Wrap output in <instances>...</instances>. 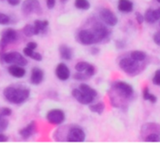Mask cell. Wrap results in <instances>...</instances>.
I'll return each instance as SVG.
<instances>
[{
    "label": "cell",
    "instance_id": "cell-1",
    "mask_svg": "<svg viewBox=\"0 0 160 153\" xmlns=\"http://www.w3.org/2000/svg\"><path fill=\"white\" fill-rule=\"evenodd\" d=\"M4 97L11 104L21 105L24 103L30 95L28 88L22 85H10L4 89Z\"/></svg>",
    "mask_w": 160,
    "mask_h": 153
},
{
    "label": "cell",
    "instance_id": "cell-2",
    "mask_svg": "<svg viewBox=\"0 0 160 153\" xmlns=\"http://www.w3.org/2000/svg\"><path fill=\"white\" fill-rule=\"evenodd\" d=\"M0 61L6 64L17 65L21 66H25L27 65V60L18 51H10L0 53Z\"/></svg>",
    "mask_w": 160,
    "mask_h": 153
},
{
    "label": "cell",
    "instance_id": "cell-3",
    "mask_svg": "<svg viewBox=\"0 0 160 153\" xmlns=\"http://www.w3.org/2000/svg\"><path fill=\"white\" fill-rule=\"evenodd\" d=\"M119 67L125 73H127L128 75H134L138 72L140 65H139V62L135 61L131 57H125L120 60Z\"/></svg>",
    "mask_w": 160,
    "mask_h": 153
},
{
    "label": "cell",
    "instance_id": "cell-4",
    "mask_svg": "<svg viewBox=\"0 0 160 153\" xmlns=\"http://www.w3.org/2000/svg\"><path fill=\"white\" fill-rule=\"evenodd\" d=\"M77 40L82 45H94L98 43V40H97V37L93 29L92 30H89V29L81 30L77 35Z\"/></svg>",
    "mask_w": 160,
    "mask_h": 153
},
{
    "label": "cell",
    "instance_id": "cell-5",
    "mask_svg": "<svg viewBox=\"0 0 160 153\" xmlns=\"http://www.w3.org/2000/svg\"><path fill=\"white\" fill-rule=\"evenodd\" d=\"M18 39V34L17 32L12 28H8L4 30L1 34V39H0V49L3 50L7 47L8 44L13 43Z\"/></svg>",
    "mask_w": 160,
    "mask_h": 153
},
{
    "label": "cell",
    "instance_id": "cell-6",
    "mask_svg": "<svg viewBox=\"0 0 160 153\" xmlns=\"http://www.w3.org/2000/svg\"><path fill=\"white\" fill-rule=\"evenodd\" d=\"M22 11L25 15L32 13L39 14L41 12V7L38 0H24L22 4Z\"/></svg>",
    "mask_w": 160,
    "mask_h": 153
},
{
    "label": "cell",
    "instance_id": "cell-7",
    "mask_svg": "<svg viewBox=\"0 0 160 153\" xmlns=\"http://www.w3.org/2000/svg\"><path fill=\"white\" fill-rule=\"evenodd\" d=\"M113 87L116 90V92L122 97L130 98L134 93L133 87L130 84H128V82H125V81H116V82H114Z\"/></svg>",
    "mask_w": 160,
    "mask_h": 153
},
{
    "label": "cell",
    "instance_id": "cell-8",
    "mask_svg": "<svg viewBox=\"0 0 160 153\" xmlns=\"http://www.w3.org/2000/svg\"><path fill=\"white\" fill-rule=\"evenodd\" d=\"M99 17L103 21V22L108 26H115L118 23L117 16L109 8H102L99 11Z\"/></svg>",
    "mask_w": 160,
    "mask_h": 153
},
{
    "label": "cell",
    "instance_id": "cell-9",
    "mask_svg": "<svg viewBox=\"0 0 160 153\" xmlns=\"http://www.w3.org/2000/svg\"><path fill=\"white\" fill-rule=\"evenodd\" d=\"M46 118L50 123L54 125H59L65 122L66 116H65V112L61 109H52L47 113Z\"/></svg>",
    "mask_w": 160,
    "mask_h": 153
},
{
    "label": "cell",
    "instance_id": "cell-10",
    "mask_svg": "<svg viewBox=\"0 0 160 153\" xmlns=\"http://www.w3.org/2000/svg\"><path fill=\"white\" fill-rule=\"evenodd\" d=\"M85 133L81 127H72L69 129L67 141L68 142H83L85 140Z\"/></svg>",
    "mask_w": 160,
    "mask_h": 153
},
{
    "label": "cell",
    "instance_id": "cell-11",
    "mask_svg": "<svg viewBox=\"0 0 160 153\" xmlns=\"http://www.w3.org/2000/svg\"><path fill=\"white\" fill-rule=\"evenodd\" d=\"M72 96L81 104L82 105H90L94 102V100L96 99L95 97L86 94L85 93H83L82 91H81L79 88L78 89H73L72 90Z\"/></svg>",
    "mask_w": 160,
    "mask_h": 153
},
{
    "label": "cell",
    "instance_id": "cell-12",
    "mask_svg": "<svg viewBox=\"0 0 160 153\" xmlns=\"http://www.w3.org/2000/svg\"><path fill=\"white\" fill-rule=\"evenodd\" d=\"M55 75H56L57 79L62 80V81L68 80L70 77L69 68L68 67V65L66 64L60 63L57 65V66L55 68Z\"/></svg>",
    "mask_w": 160,
    "mask_h": 153
},
{
    "label": "cell",
    "instance_id": "cell-13",
    "mask_svg": "<svg viewBox=\"0 0 160 153\" xmlns=\"http://www.w3.org/2000/svg\"><path fill=\"white\" fill-rule=\"evenodd\" d=\"M36 130H37V124L33 121L29 124H27L24 128L21 129L19 131V135L23 139H28L29 137H31L36 133Z\"/></svg>",
    "mask_w": 160,
    "mask_h": 153
},
{
    "label": "cell",
    "instance_id": "cell-14",
    "mask_svg": "<svg viewBox=\"0 0 160 153\" xmlns=\"http://www.w3.org/2000/svg\"><path fill=\"white\" fill-rule=\"evenodd\" d=\"M144 20L148 23H155L156 22L160 21V9L159 7L153 9L148 8L144 14Z\"/></svg>",
    "mask_w": 160,
    "mask_h": 153
},
{
    "label": "cell",
    "instance_id": "cell-15",
    "mask_svg": "<svg viewBox=\"0 0 160 153\" xmlns=\"http://www.w3.org/2000/svg\"><path fill=\"white\" fill-rule=\"evenodd\" d=\"M93 31L96 35V37H97V40H98V43L103 41L105 38L108 37L109 36V30L107 29L106 26L104 25H101V24H98L96 25L94 28H93Z\"/></svg>",
    "mask_w": 160,
    "mask_h": 153
},
{
    "label": "cell",
    "instance_id": "cell-16",
    "mask_svg": "<svg viewBox=\"0 0 160 153\" xmlns=\"http://www.w3.org/2000/svg\"><path fill=\"white\" fill-rule=\"evenodd\" d=\"M44 79V73L39 67H34L31 71L30 82L33 85H39Z\"/></svg>",
    "mask_w": 160,
    "mask_h": 153
},
{
    "label": "cell",
    "instance_id": "cell-17",
    "mask_svg": "<svg viewBox=\"0 0 160 153\" xmlns=\"http://www.w3.org/2000/svg\"><path fill=\"white\" fill-rule=\"evenodd\" d=\"M8 72L14 78L16 79H22L25 76L26 71L23 68V66L21 65H11L8 68Z\"/></svg>",
    "mask_w": 160,
    "mask_h": 153
},
{
    "label": "cell",
    "instance_id": "cell-18",
    "mask_svg": "<svg viewBox=\"0 0 160 153\" xmlns=\"http://www.w3.org/2000/svg\"><path fill=\"white\" fill-rule=\"evenodd\" d=\"M134 5L131 0H119L118 1V9L124 13H129L133 11Z\"/></svg>",
    "mask_w": 160,
    "mask_h": 153
},
{
    "label": "cell",
    "instance_id": "cell-19",
    "mask_svg": "<svg viewBox=\"0 0 160 153\" xmlns=\"http://www.w3.org/2000/svg\"><path fill=\"white\" fill-rule=\"evenodd\" d=\"M34 26L36 30V35H39L41 33H45L49 26V22L47 20H36L34 22Z\"/></svg>",
    "mask_w": 160,
    "mask_h": 153
},
{
    "label": "cell",
    "instance_id": "cell-20",
    "mask_svg": "<svg viewBox=\"0 0 160 153\" xmlns=\"http://www.w3.org/2000/svg\"><path fill=\"white\" fill-rule=\"evenodd\" d=\"M59 53H60L61 58L66 61H70L73 57L72 50L67 45H61L59 47Z\"/></svg>",
    "mask_w": 160,
    "mask_h": 153
},
{
    "label": "cell",
    "instance_id": "cell-21",
    "mask_svg": "<svg viewBox=\"0 0 160 153\" xmlns=\"http://www.w3.org/2000/svg\"><path fill=\"white\" fill-rule=\"evenodd\" d=\"M22 51H23V54H24L25 56H27V57H29V58H31V59L37 61V62L42 61V55H41L40 53H38V52L34 51V50L29 49L28 47L24 48Z\"/></svg>",
    "mask_w": 160,
    "mask_h": 153
},
{
    "label": "cell",
    "instance_id": "cell-22",
    "mask_svg": "<svg viewBox=\"0 0 160 153\" xmlns=\"http://www.w3.org/2000/svg\"><path fill=\"white\" fill-rule=\"evenodd\" d=\"M142 96H143V99H144V100L149 101V102H151L152 104H155V103H157V101H158V97H157L155 94H153V93H150L148 87H145V88L143 89V91H142Z\"/></svg>",
    "mask_w": 160,
    "mask_h": 153
},
{
    "label": "cell",
    "instance_id": "cell-23",
    "mask_svg": "<svg viewBox=\"0 0 160 153\" xmlns=\"http://www.w3.org/2000/svg\"><path fill=\"white\" fill-rule=\"evenodd\" d=\"M89 109L93 112V113H97V114H102L104 109H105V104L103 102H99L97 104H90L89 106Z\"/></svg>",
    "mask_w": 160,
    "mask_h": 153
},
{
    "label": "cell",
    "instance_id": "cell-24",
    "mask_svg": "<svg viewBox=\"0 0 160 153\" xmlns=\"http://www.w3.org/2000/svg\"><path fill=\"white\" fill-rule=\"evenodd\" d=\"M130 57L137 62H142L146 59V52L142 50H133L130 52Z\"/></svg>",
    "mask_w": 160,
    "mask_h": 153
},
{
    "label": "cell",
    "instance_id": "cell-25",
    "mask_svg": "<svg viewBox=\"0 0 160 153\" xmlns=\"http://www.w3.org/2000/svg\"><path fill=\"white\" fill-rule=\"evenodd\" d=\"M79 89H80L81 91H82L83 93H85L86 94L91 95V96H93V97H95V98L98 96V93H97V91H96L95 89L91 88L89 85H87V84H85V83L81 84V85H80V87H79Z\"/></svg>",
    "mask_w": 160,
    "mask_h": 153
},
{
    "label": "cell",
    "instance_id": "cell-26",
    "mask_svg": "<svg viewBox=\"0 0 160 153\" xmlns=\"http://www.w3.org/2000/svg\"><path fill=\"white\" fill-rule=\"evenodd\" d=\"M74 5L76 8L81 9V10H88L91 7L88 0H75Z\"/></svg>",
    "mask_w": 160,
    "mask_h": 153
},
{
    "label": "cell",
    "instance_id": "cell-27",
    "mask_svg": "<svg viewBox=\"0 0 160 153\" xmlns=\"http://www.w3.org/2000/svg\"><path fill=\"white\" fill-rule=\"evenodd\" d=\"M22 33L24 34V36L31 37L33 36H36V30H35V26L32 24H26L23 28H22Z\"/></svg>",
    "mask_w": 160,
    "mask_h": 153
},
{
    "label": "cell",
    "instance_id": "cell-28",
    "mask_svg": "<svg viewBox=\"0 0 160 153\" xmlns=\"http://www.w3.org/2000/svg\"><path fill=\"white\" fill-rule=\"evenodd\" d=\"M90 65H91V64H89V63H87V62L82 61V62H79V63L76 64L75 69H76L77 72H82V73H84V72L86 71V69L89 67Z\"/></svg>",
    "mask_w": 160,
    "mask_h": 153
},
{
    "label": "cell",
    "instance_id": "cell-29",
    "mask_svg": "<svg viewBox=\"0 0 160 153\" xmlns=\"http://www.w3.org/2000/svg\"><path fill=\"white\" fill-rule=\"evenodd\" d=\"M146 142H160V135L159 133H151L144 138Z\"/></svg>",
    "mask_w": 160,
    "mask_h": 153
},
{
    "label": "cell",
    "instance_id": "cell-30",
    "mask_svg": "<svg viewBox=\"0 0 160 153\" xmlns=\"http://www.w3.org/2000/svg\"><path fill=\"white\" fill-rule=\"evenodd\" d=\"M8 126V122L5 119L4 116H2L0 114V133H2L5 130H7Z\"/></svg>",
    "mask_w": 160,
    "mask_h": 153
},
{
    "label": "cell",
    "instance_id": "cell-31",
    "mask_svg": "<svg viewBox=\"0 0 160 153\" xmlns=\"http://www.w3.org/2000/svg\"><path fill=\"white\" fill-rule=\"evenodd\" d=\"M9 22H10L9 16L5 14V13H1L0 12V24L1 25H6V24H8Z\"/></svg>",
    "mask_w": 160,
    "mask_h": 153
},
{
    "label": "cell",
    "instance_id": "cell-32",
    "mask_svg": "<svg viewBox=\"0 0 160 153\" xmlns=\"http://www.w3.org/2000/svg\"><path fill=\"white\" fill-rule=\"evenodd\" d=\"M84 73L86 74V76H87L88 78H90V77H92V76L95 75V73H96V67H95L93 65H90L89 67L86 69V71H85Z\"/></svg>",
    "mask_w": 160,
    "mask_h": 153
},
{
    "label": "cell",
    "instance_id": "cell-33",
    "mask_svg": "<svg viewBox=\"0 0 160 153\" xmlns=\"http://www.w3.org/2000/svg\"><path fill=\"white\" fill-rule=\"evenodd\" d=\"M153 83L157 86H160V69L156 71L153 78Z\"/></svg>",
    "mask_w": 160,
    "mask_h": 153
},
{
    "label": "cell",
    "instance_id": "cell-34",
    "mask_svg": "<svg viewBox=\"0 0 160 153\" xmlns=\"http://www.w3.org/2000/svg\"><path fill=\"white\" fill-rule=\"evenodd\" d=\"M74 79H77V80H85L88 79V77L86 76L85 73H82V72H77L75 75H74Z\"/></svg>",
    "mask_w": 160,
    "mask_h": 153
},
{
    "label": "cell",
    "instance_id": "cell-35",
    "mask_svg": "<svg viewBox=\"0 0 160 153\" xmlns=\"http://www.w3.org/2000/svg\"><path fill=\"white\" fill-rule=\"evenodd\" d=\"M12 113V110L9 108H2L0 109V114L4 117H8V116H10Z\"/></svg>",
    "mask_w": 160,
    "mask_h": 153
},
{
    "label": "cell",
    "instance_id": "cell-36",
    "mask_svg": "<svg viewBox=\"0 0 160 153\" xmlns=\"http://www.w3.org/2000/svg\"><path fill=\"white\" fill-rule=\"evenodd\" d=\"M136 20H137V22H138L139 24H142L143 22L145 21L144 20V15H142L141 12H137L136 13Z\"/></svg>",
    "mask_w": 160,
    "mask_h": 153
},
{
    "label": "cell",
    "instance_id": "cell-37",
    "mask_svg": "<svg viewBox=\"0 0 160 153\" xmlns=\"http://www.w3.org/2000/svg\"><path fill=\"white\" fill-rule=\"evenodd\" d=\"M153 40H154V42H155L157 45L160 46V30L159 31H158V32H156V33L154 34V36H153Z\"/></svg>",
    "mask_w": 160,
    "mask_h": 153
},
{
    "label": "cell",
    "instance_id": "cell-38",
    "mask_svg": "<svg viewBox=\"0 0 160 153\" xmlns=\"http://www.w3.org/2000/svg\"><path fill=\"white\" fill-rule=\"evenodd\" d=\"M56 0H46V5L49 9H52L55 6Z\"/></svg>",
    "mask_w": 160,
    "mask_h": 153
},
{
    "label": "cell",
    "instance_id": "cell-39",
    "mask_svg": "<svg viewBox=\"0 0 160 153\" xmlns=\"http://www.w3.org/2000/svg\"><path fill=\"white\" fill-rule=\"evenodd\" d=\"M26 47H28L29 49H32V50H36L38 48V44L36 42H28L26 44Z\"/></svg>",
    "mask_w": 160,
    "mask_h": 153
},
{
    "label": "cell",
    "instance_id": "cell-40",
    "mask_svg": "<svg viewBox=\"0 0 160 153\" xmlns=\"http://www.w3.org/2000/svg\"><path fill=\"white\" fill-rule=\"evenodd\" d=\"M7 1L10 6H13V7L18 6L21 3V0H7Z\"/></svg>",
    "mask_w": 160,
    "mask_h": 153
},
{
    "label": "cell",
    "instance_id": "cell-41",
    "mask_svg": "<svg viewBox=\"0 0 160 153\" xmlns=\"http://www.w3.org/2000/svg\"><path fill=\"white\" fill-rule=\"evenodd\" d=\"M8 139V138L7 136H5L4 134L0 133V142H7Z\"/></svg>",
    "mask_w": 160,
    "mask_h": 153
},
{
    "label": "cell",
    "instance_id": "cell-42",
    "mask_svg": "<svg viewBox=\"0 0 160 153\" xmlns=\"http://www.w3.org/2000/svg\"><path fill=\"white\" fill-rule=\"evenodd\" d=\"M91 52H92V54H98V53L99 52V50H98V49L94 48V49H92V50H91Z\"/></svg>",
    "mask_w": 160,
    "mask_h": 153
},
{
    "label": "cell",
    "instance_id": "cell-43",
    "mask_svg": "<svg viewBox=\"0 0 160 153\" xmlns=\"http://www.w3.org/2000/svg\"><path fill=\"white\" fill-rule=\"evenodd\" d=\"M68 0H60V2H61L62 4H66V3H68Z\"/></svg>",
    "mask_w": 160,
    "mask_h": 153
},
{
    "label": "cell",
    "instance_id": "cell-44",
    "mask_svg": "<svg viewBox=\"0 0 160 153\" xmlns=\"http://www.w3.org/2000/svg\"><path fill=\"white\" fill-rule=\"evenodd\" d=\"M157 1H158V3H160V0H157Z\"/></svg>",
    "mask_w": 160,
    "mask_h": 153
},
{
    "label": "cell",
    "instance_id": "cell-45",
    "mask_svg": "<svg viewBox=\"0 0 160 153\" xmlns=\"http://www.w3.org/2000/svg\"><path fill=\"white\" fill-rule=\"evenodd\" d=\"M1 1H5V0H1Z\"/></svg>",
    "mask_w": 160,
    "mask_h": 153
},
{
    "label": "cell",
    "instance_id": "cell-46",
    "mask_svg": "<svg viewBox=\"0 0 160 153\" xmlns=\"http://www.w3.org/2000/svg\"><path fill=\"white\" fill-rule=\"evenodd\" d=\"M159 9H160V7H159Z\"/></svg>",
    "mask_w": 160,
    "mask_h": 153
},
{
    "label": "cell",
    "instance_id": "cell-47",
    "mask_svg": "<svg viewBox=\"0 0 160 153\" xmlns=\"http://www.w3.org/2000/svg\"><path fill=\"white\" fill-rule=\"evenodd\" d=\"M159 24H160V23H159Z\"/></svg>",
    "mask_w": 160,
    "mask_h": 153
}]
</instances>
